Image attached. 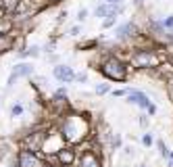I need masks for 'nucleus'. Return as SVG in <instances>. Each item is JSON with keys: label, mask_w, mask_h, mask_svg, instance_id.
<instances>
[{"label": "nucleus", "mask_w": 173, "mask_h": 167, "mask_svg": "<svg viewBox=\"0 0 173 167\" xmlns=\"http://www.w3.org/2000/svg\"><path fill=\"white\" fill-rule=\"evenodd\" d=\"M63 167H73V163H69V165H63Z\"/></svg>", "instance_id": "obj_24"}, {"label": "nucleus", "mask_w": 173, "mask_h": 167, "mask_svg": "<svg viewBox=\"0 0 173 167\" xmlns=\"http://www.w3.org/2000/svg\"><path fill=\"white\" fill-rule=\"evenodd\" d=\"M19 6V0H2V9L4 11H15Z\"/></svg>", "instance_id": "obj_11"}, {"label": "nucleus", "mask_w": 173, "mask_h": 167, "mask_svg": "<svg viewBox=\"0 0 173 167\" xmlns=\"http://www.w3.org/2000/svg\"><path fill=\"white\" fill-rule=\"evenodd\" d=\"M146 111H148L150 115H154V113H156V107H154V105H152V102H150V105H148V109H146Z\"/></svg>", "instance_id": "obj_20"}, {"label": "nucleus", "mask_w": 173, "mask_h": 167, "mask_svg": "<svg viewBox=\"0 0 173 167\" xmlns=\"http://www.w3.org/2000/svg\"><path fill=\"white\" fill-rule=\"evenodd\" d=\"M31 73H34V67H31L29 63H21V65H15V69H13L11 77H9V82H6V86H13L17 77H23V75H31Z\"/></svg>", "instance_id": "obj_5"}, {"label": "nucleus", "mask_w": 173, "mask_h": 167, "mask_svg": "<svg viewBox=\"0 0 173 167\" xmlns=\"http://www.w3.org/2000/svg\"><path fill=\"white\" fill-rule=\"evenodd\" d=\"M140 125L146 128V125H148V119H146V117H140Z\"/></svg>", "instance_id": "obj_22"}, {"label": "nucleus", "mask_w": 173, "mask_h": 167, "mask_svg": "<svg viewBox=\"0 0 173 167\" xmlns=\"http://www.w3.org/2000/svg\"><path fill=\"white\" fill-rule=\"evenodd\" d=\"M75 80H79V82H86V80H88V75H86V73H79V75H75Z\"/></svg>", "instance_id": "obj_21"}, {"label": "nucleus", "mask_w": 173, "mask_h": 167, "mask_svg": "<svg viewBox=\"0 0 173 167\" xmlns=\"http://www.w3.org/2000/svg\"><path fill=\"white\" fill-rule=\"evenodd\" d=\"M119 11H121V6H115V4L106 2V4H100V6L96 9V17H109V15H117Z\"/></svg>", "instance_id": "obj_7"}, {"label": "nucleus", "mask_w": 173, "mask_h": 167, "mask_svg": "<svg viewBox=\"0 0 173 167\" xmlns=\"http://www.w3.org/2000/svg\"><path fill=\"white\" fill-rule=\"evenodd\" d=\"M159 54L152 52V50H138L134 54V65L138 69H148V67H156L159 65Z\"/></svg>", "instance_id": "obj_2"}, {"label": "nucleus", "mask_w": 173, "mask_h": 167, "mask_svg": "<svg viewBox=\"0 0 173 167\" xmlns=\"http://www.w3.org/2000/svg\"><path fill=\"white\" fill-rule=\"evenodd\" d=\"M127 102L138 105L140 109H148V105H150L148 96L144 94V92H140V90H127Z\"/></svg>", "instance_id": "obj_4"}, {"label": "nucleus", "mask_w": 173, "mask_h": 167, "mask_svg": "<svg viewBox=\"0 0 173 167\" xmlns=\"http://www.w3.org/2000/svg\"><path fill=\"white\" fill-rule=\"evenodd\" d=\"M142 142L146 144V146H150V144H152V136H150V134H144V136H142Z\"/></svg>", "instance_id": "obj_18"}, {"label": "nucleus", "mask_w": 173, "mask_h": 167, "mask_svg": "<svg viewBox=\"0 0 173 167\" xmlns=\"http://www.w3.org/2000/svg\"><path fill=\"white\" fill-rule=\"evenodd\" d=\"M106 92H109V84H100L96 88V94H106Z\"/></svg>", "instance_id": "obj_14"}, {"label": "nucleus", "mask_w": 173, "mask_h": 167, "mask_svg": "<svg viewBox=\"0 0 173 167\" xmlns=\"http://www.w3.org/2000/svg\"><path fill=\"white\" fill-rule=\"evenodd\" d=\"M81 167H100V163H98V157L94 155L92 150L83 153V155H81Z\"/></svg>", "instance_id": "obj_8"}, {"label": "nucleus", "mask_w": 173, "mask_h": 167, "mask_svg": "<svg viewBox=\"0 0 173 167\" xmlns=\"http://www.w3.org/2000/svg\"><path fill=\"white\" fill-rule=\"evenodd\" d=\"M156 146H159V153H161V157H167V159H169V150H167L165 142H163V140H156Z\"/></svg>", "instance_id": "obj_13"}, {"label": "nucleus", "mask_w": 173, "mask_h": 167, "mask_svg": "<svg viewBox=\"0 0 173 167\" xmlns=\"http://www.w3.org/2000/svg\"><path fill=\"white\" fill-rule=\"evenodd\" d=\"M163 27H167V29H171L173 27V15H169V17L163 21Z\"/></svg>", "instance_id": "obj_16"}, {"label": "nucleus", "mask_w": 173, "mask_h": 167, "mask_svg": "<svg viewBox=\"0 0 173 167\" xmlns=\"http://www.w3.org/2000/svg\"><path fill=\"white\" fill-rule=\"evenodd\" d=\"M138 167H146V165H138Z\"/></svg>", "instance_id": "obj_25"}, {"label": "nucleus", "mask_w": 173, "mask_h": 167, "mask_svg": "<svg viewBox=\"0 0 173 167\" xmlns=\"http://www.w3.org/2000/svg\"><path fill=\"white\" fill-rule=\"evenodd\" d=\"M54 77L63 84H69V82L75 80V73H73V69L67 67V65H57V67H54Z\"/></svg>", "instance_id": "obj_6"}, {"label": "nucleus", "mask_w": 173, "mask_h": 167, "mask_svg": "<svg viewBox=\"0 0 173 167\" xmlns=\"http://www.w3.org/2000/svg\"><path fill=\"white\" fill-rule=\"evenodd\" d=\"M44 167H50V165H44Z\"/></svg>", "instance_id": "obj_26"}, {"label": "nucleus", "mask_w": 173, "mask_h": 167, "mask_svg": "<svg viewBox=\"0 0 173 167\" xmlns=\"http://www.w3.org/2000/svg\"><path fill=\"white\" fill-rule=\"evenodd\" d=\"M19 167H44V163L34 155V150H21V155H19Z\"/></svg>", "instance_id": "obj_3"}, {"label": "nucleus", "mask_w": 173, "mask_h": 167, "mask_svg": "<svg viewBox=\"0 0 173 167\" xmlns=\"http://www.w3.org/2000/svg\"><path fill=\"white\" fill-rule=\"evenodd\" d=\"M21 113H23V107H21V105L13 107V111H11V115H13V117H15V115H21Z\"/></svg>", "instance_id": "obj_17"}, {"label": "nucleus", "mask_w": 173, "mask_h": 167, "mask_svg": "<svg viewBox=\"0 0 173 167\" xmlns=\"http://www.w3.org/2000/svg\"><path fill=\"white\" fill-rule=\"evenodd\" d=\"M11 44H13V38L9 36V34H4V36L0 38V50H6Z\"/></svg>", "instance_id": "obj_12"}, {"label": "nucleus", "mask_w": 173, "mask_h": 167, "mask_svg": "<svg viewBox=\"0 0 173 167\" xmlns=\"http://www.w3.org/2000/svg\"><path fill=\"white\" fill-rule=\"evenodd\" d=\"M136 32V25L134 23H125L121 27H117V38H127V36H134Z\"/></svg>", "instance_id": "obj_10"}, {"label": "nucleus", "mask_w": 173, "mask_h": 167, "mask_svg": "<svg viewBox=\"0 0 173 167\" xmlns=\"http://www.w3.org/2000/svg\"><path fill=\"white\" fill-rule=\"evenodd\" d=\"M86 17H88V11H86V9H81V11L77 13V19H79V21H83Z\"/></svg>", "instance_id": "obj_19"}, {"label": "nucleus", "mask_w": 173, "mask_h": 167, "mask_svg": "<svg viewBox=\"0 0 173 167\" xmlns=\"http://www.w3.org/2000/svg\"><path fill=\"white\" fill-rule=\"evenodd\" d=\"M106 2H111V4H117V2H119V0H106Z\"/></svg>", "instance_id": "obj_23"}, {"label": "nucleus", "mask_w": 173, "mask_h": 167, "mask_svg": "<svg viewBox=\"0 0 173 167\" xmlns=\"http://www.w3.org/2000/svg\"><path fill=\"white\" fill-rule=\"evenodd\" d=\"M113 23H115V15H109V19H104L102 21V27H111Z\"/></svg>", "instance_id": "obj_15"}, {"label": "nucleus", "mask_w": 173, "mask_h": 167, "mask_svg": "<svg viewBox=\"0 0 173 167\" xmlns=\"http://www.w3.org/2000/svg\"><path fill=\"white\" fill-rule=\"evenodd\" d=\"M102 73L109 77V80L123 82V80L127 77V67L119 59H109V61H104V65H102Z\"/></svg>", "instance_id": "obj_1"}, {"label": "nucleus", "mask_w": 173, "mask_h": 167, "mask_svg": "<svg viewBox=\"0 0 173 167\" xmlns=\"http://www.w3.org/2000/svg\"><path fill=\"white\" fill-rule=\"evenodd\" d=\"M73 159H75V153H73L71 148H63V150H58V161H61L63 165L73 163Z\"/></svg>", "instance_id": "obj_9"}]
</instances>
